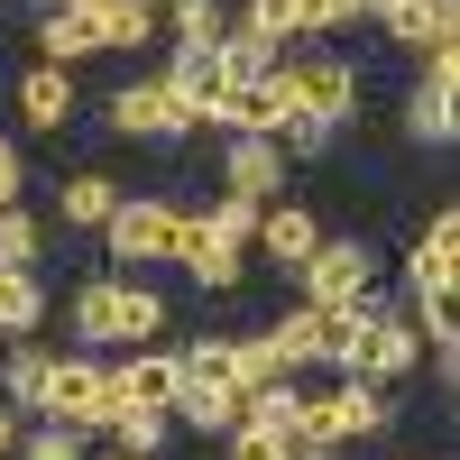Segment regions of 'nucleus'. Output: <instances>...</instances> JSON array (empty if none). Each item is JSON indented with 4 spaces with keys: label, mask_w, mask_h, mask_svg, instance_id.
Wrapping results in <instances>:
<instances>
[{
    "label": "nucleus",
    "mask_w": 460,
    "mask_h": 460,
    "mask_svg": "<svg viewBox=\"0 0 460 460\" xmlns=\"http://www.w3.org/2000/svg\"><path fill=\"white\" fill-rule=\"evenodd\" d=\"M323 368L350 377V387H396V377L414 368V314H396L387 295H368V304H350V314H332Z\"/></svg>",
    "instance_id": "1"
},
{
    "label": "nucleus",
    "mask_w": 460,
    "mask_h": 460,
    "mask_svg": "<svg viewBox=\"0 0 460 460\" xmlns=\"http://www.w3.org/2000/svg\"><path fill=\"white\" fill-rule=\"evenodd\" d=\"M65 323H74L84 350H147V341L166 332V295H147L138 277H93Z\"/></svg>",
    "instance_id": "2"
},
{
    "label": "nucleus",
    "mask_w": 460,
    "mask_h": 460,
    "mask_svg": "<svg viewBox=\"0 0 460 460\" xmlns=\"http://www.w3.org/2000/svg\"><path fill=\"white\" fill-rule=\"evenodd\" d=\"M387 387H350V377H332V387H295V424L286 442L295 451H350L368 433H387Z\"/></svg>",
    "instance_id": "3"
},
{
    "label": "nucleus",
    "mask_w": 460,
    "mask_h": 460,
    "mask_svg": "<svg viewBox=\"0 0 460 460\" xmlns=\"http://www.w3.org/2000/svg\"><path fill=\"white\" fill-rule=\"evenodd\" d=\"M37 414H47V424H74V433H111V424H120L111 368H102L93 350H56V368H47V396H37Z\"/></svg>",
    "instance_id": "4"
},
{
    "label": "nucleus",
    "mask_w": 460,
    "mask_h": 460,
    "mask_svg": "<svg viewBox=\"0 0 460 460\" xmlns=\"http://www.w3.org/2000/svg\"><path fill=\"white\" fill-rule=\"evenodd\" d=\"M277 93H286V111L295 120H323V129H341V120H359V65L350 56H295V65H277Z\"/></svg>",
    "instance_id": "5"
},
{
    "label": "nucleus",
    "mask_w": 460,
    "mask_h": 460,
    "mask_svg": "<svg viewBox=\"0 0 460 460\" xmlns=\"http://www.w3.org/2000/svg\"><path fill=\"white\" fill-rule=\"evenodd\" d=\"M295 304H314V314H350V304H368L377 295V249L368 240H323L314 258L295 267Z\"/></svg>",
    "instance_id": "6"
},
{
    "label": "nucleus",
    "mask_w": 460,
    "mask_h": 460,
    "mask_svg": "<svg viewBox=\"0 0 460 460\" xmlns=\"http://www.w3.org/2000/svg\"><path fill=\"white\" fill-rule=\"evenodd\" d=\"M175 230H184V203H166V194H120L111 221H102V249L120 258V267H166V258H175Z\"/></svg>",
    "instance_id": "7"
},
{
    "label": "nucleus",
    "mask_w": 460,
    "mask_h": 460,
    "mask_svg": "<svg viewBox=\"0 0 460 460\" xmlns=\"http://www.w3.org/2000/svg\"><path fill=\"white\" fill-rule=\"evenodd\" d=\"M111 129H120V138H157V147H175V138H194L203 120L166 93V74H129V84L111 93Z\"/></svg>",
    "instance_id": "8"
},
{
    "label": "nucleus",
    "mask_w": 460,
    "mask_h": 460,
    "mask_svg": "<svg viewBox=\"0 0 460 460\" xmlns=\"http://www.w3.org/2000/svg\"><path fill=\"white\" fill-rule=\"evenodd\" d=\"M277 184H286L277 138H230V157H221V194H230V203L267 212V203H277Z\"/></svg>",
    "instance_id": "9"
},
{
    "label": "nucleus",
    "mask_w": 460,
    "mask_h": 460,
    "mask_svg": "<svg viewBox=\"0 0 460 460\" xmlns=\"http://www.w3.org/2000/svg\"><path fill=\"white\" fill-rule=\"evenodd\" d=\"M377 28H387L396 37V47H460V0H377V10H368Z\"/></svg>",
    "instance_id": "10"
},
{
    "label": "nucleus",
    "mask_w": 460,
    "mask_h": 460,
    "mask_svg": "<svg viewBox=\"0 0 460 460\" xmlns=\"http://www.w3.org/2000/svg\"><path fill=\"white\" fill-rule=\"evenodd\" d=\"M175 267H184V277H194V286H240L249 277V249H230V240H212V230H203V212H184V230H175Z\"/></svg>",
    "instance_id": "11"
},
{
    "label": "nucleus",
    "mask_w": 460,
    "mask_h": 460,
    "mask_svg": "<svg viewBox=\"0 0 460 460\" xmlns=\"http://www.w3.org/2000/svg\"><path fill=\"white\" fill-rule=\"evenodd\" d=\"M323 240H332V230L304 212V203H267V212H258V258H267V267H286V277H295V267L314 258Z\"/></svg>",
    "instance_id": "12"
},
{
    "label": "nucleus",
    "mask_w": 460,
    "mask_h": 460,
    "mask_svg": "<svg viewBox=\"0 0 460 460\" xmlns=\"http://www.w3.org/2000/svg\"><path fill=\"white\" fill-rule=\"evenodd\" d=\"M175 387H184V368H175V350H157V341H147V350H129L120 368H111V396H120V405H147V414H166Z\"/></svg>",
    "instance_id": "13"
},
{
    "label": "nucleus",
    "mask_w": 460,
    "mask_h": 460,
    "mask_svg": "<svg viewBox=\"0 0 460 460\" xmlns=\"http://www.w3.org/2000/svg\"><path fill=\"white\" fill-rule=\"evenodd\" d=\"M323 341H332V314H314V304H295V314H277V332H267V350H277L286 377H314L323 368Z\"/></svg>",
    "instance_id": "14"
},
{
    "label": "nucleus",
    "mask_w": 460,
    "mask_h": 460,
    "mask_svg": "<svg viewBox=\"0 0 460 460\" xmlns=\"http://www.w3.org/2000/svg\"><path fill=\"white\" fill-rule=\"evenodd\" d=\"M286 120H295V111H286L277 84H258V93H221V102H212V129H230V138H277Z\"/></svg>",
    "instance_id": "15"
},
{
    "label": "nucleus",
    "mask_w": 460,
    "mask_h": 460,
    "mask_svg": "<svg viewBox=\"0 0 460 460\" xmlns=\"http://www.w3.org/2000/svg\"><path fill=\"white\" fill-rule=\"evenodd\" d=\"M166 414H175L184 433H240V387H212V377H184Z\"/></svg>",
    "instance_id": "16"
},
{
    "label": "nucleus",
    "mask_w": 460,
    "mask_h": 460,
    "mask_svg": "<svg viewBox=\"0 0 460 460\" xmlns=\"http://www.w3.org/2000/svg\"><path fill=\"white\" fill-rule=\"evenodd\" d=\"M19 120L28 129H65L74 120V74L65 65H28L19 74Z\"/></svg>",
    "instance_id": "17"
},
{
    "label": "nucleus",
    "mask_w": 460,
    "mask_h": 460,
    "mask_svg": "<svg viewBox=\"0 0 460 460\" xmlns=\"http://www.w3.org/2000/svg\"><path fill=\"white\" fill-rule=\"evenodd\" d=\"M47 368H56V350H47V341H10V350H0V405H28L37 414V396H47Z\"/></svg>",
    "instance_id": "18"
},
{
    "label": "nucleus",
    "mask_w": 460,
    "mask_h": 460,
    "mask_svg": "<svg viewBox=\"0 0 460 460\" xmlns=\"http://www.w3.org/2000/svg\"><path fill=\"white\" fill-rule=\"evenodd\" d=\"M37 19V65H84V56H102V37H93V19H74V10H28Z\"/></svg>",
    "instance_id": "19"
},
{
    "label": "nucleus",
    "mask_w": 460,
    "mask_h": 460,
    "mask_svg": "<svg viewBox=\"0 0 460 460\" xmlns=\"http://www.w3.org/2000/svg\"><path fill=\"white\" fill-rule=\"evenodd\" d=\"M166 28H175L184 56H212L230 37V0H166Z\"/></svg>",
    "instance_id": "20"
},
{
    "label": "nucleus",
    "mask_w": 460,
    "mask_h": 460,
    "mask_svg": "<svg viewBox=\"0 0 460 460\" xmlns=\"http://www.w3.org/2000/svg\"><path fill=\"white\" fill-rule=\"evenodd\" d=\"M166 93H175L184 111H194V120H212V102H221V47H212V56H184V47H175V65H166Z\"/></svg>",
    "instance_id": "21"
},
{
    "label": "nucleus",
    "mask_w": 460,
    "mask_h": 460,
    "mask_svg": "<svg viewBox=\"0 0 460 460\" xmlns=\"http://www.w3.org/2000/svg\"><path fill=\"white\" fill-rule=\"evenodd\" d=\"M111 203H120V184L84 166V175H74L65 194H56V221H65V230H102V221H111Z\"/></svg>",
    "instance_id": "22"
},
{
    "label": "nucleus",
    "mask_w": 460,
    "mask_h": 460,
    "mask_svg": "<svg viewBox=\"0 0 460 460\" xmlns=\"http://www.w3.org/2000/svg\"><path fill=\"white\" fill-rule=\"evenodd\" d=\"M166 28V10H147V0H120L111 19H93V37H102V56H138L147 37Z\"/></svg>",
    "instance_id": "23"
},
{
    "label": "nucleus",
    "mask_w": 460,
    "mask_h": 460,
    "mask_svg": "<svg viewBox=\"0 0 460 460\" xmlns=\"http://www.w3.org/2000/svg\"><path fill=\"white\" fill-rule=\"evenodd\" d=\"M258 84H277V56H267L258 37L230 28V37H221V93H258Z\"/></svg>",
    "instance_id": "24"
},
{
    "label": "nucleus",
    "mask_w": 460,
    "mask_h": 460,
    "mask_svg": "<svg viewBox=\"0 0 460 460\" xmlns=\"http://www.w3.org/2000/svg\"><path fill=\"white\" fill-rule=\"evenodd\" d=\"M37 258H47V230L10 203V212H0V277H37Z\"/></svg>",
    "instance_id": "25"
},
{
    "label": "nucleus",
    "mask_w": 460,
    "mask_h": 460,
    "mask_svg": "<svg viewBox=\"0 0 460 460\" xmlns=\"http://www.w3.org/2000/svg\"><path fill=\"white\" fill-rule=\"evenodd\" d=\"M37 314H47V295H37V277H0V341H28Z\"/></svg>",
    "instance_id": "26"
},
{
    "label": "nucleus",
    "mask_w": 460,
    "mask_h": 460,
    "mask_svg": "<svg viewBox=\"0 0 460 460\" xmlns=\"http://www.w3.org/2000/svg\"><path fill=\"white\" fill-rule=\"evenodd\" d=\"M111 433H120V451H129V460H157V451H166V433H175V414L120 405V424H111Z\"/></svg>",
    "instance_id": "27"
},
{
    "label": "nucleus",
    "mask_w": 460,
    "mask_h": 460,
    "mask_svg": "<svg viewBox=\"0 0 460 460\" xmlns=\"http://www.w3.org/2000/svg\"><path fill=\"white\" fill-rule=\"evenodd\" d=\"M84 442H93V433H74V424H37V433L10 442V460H93Z\"/></svg>",
    "instance_id": "28"
},
{
    "label": "nucleus",
    "mask_w": 460,
    "mask_h": 460,
    "mask_svg": "<svg viewBox=\"0 0 460 460\" xmlns=\"http://www.w3.org/2000/svg\"><path fill=\"white\" fill-rule=\"evenodd\" d=\"M323 147H332V129H323V120H286V129H277V157H295V166H314Z\"/></svg>",
    "instance_id": "29"
},
{
    "label": "nucleus",
    "mask_w": 460,
    "mask_h": 460,
    "mask_svg": "<svg viewBox=\"0 0 460 460\" xmlns=\"http://www.w3.org/2000/svg\"><path fill=\"white\" fill-rule=\"evenodd\" d=\"M221 442H230V460H295V442H286V433H258V424L221 433Z\"/></svg>",
    "instance_id": "30"
},
{
    "label": "nucleus",
    "mask_w": 460,
    "mask_h": 460,
    "mask_svg": "<svg viewBox=\"0 0 460 460\" xmlns=\"http://www.w3.org/2000/svg\"><path fill=\"white\" fill-rule=\"evenodd\" d=\"M19 184H28V166H19V147H10V138H0V212H10V203H19Z\"/></svg>",
    "instance_id": "31"
},
{
    "label": "nucleus",
    "mask_w": 460,
    "mask_h": 460,
    "mask_svg": "<svg viewBox=\"0 0 460 460\" xmlns=\"http://www.w3.org/2000/svg\"><path fill=\"white\" fill-rule=\"evenodd\" d=\"M56 10H74V19H111L120 0H56Z\"/></svg>",
    "instance_id": "32"
},
{
    "label": "nucleus",
    "mask_w": 460,
    "mask_h": 460,
    "mask_svg": "<svg viewBox=\"0 0 460 460\" xmlns=\"http://www.w3.org/2000/svg\"><path fill=\"white\" fill-rule=\"evenodd\" d=\"M10 442H19V405H0V460H10Z\"/></svg>",
    "instance_id": "33"
},
{
    "label": "nucleus",
    "mask_w": 460,
    "mask_h": 460,
    "mask_svg": "<svg viewBox=\"0 0 460 460\" xmlns=\"http://www.w3.org/2000/svg\"><path fill=\"white\" fill-rule=\"evenodd\" d=\"M350 10H359V19H368V10H377V0H350Z\"/></svg>",
    "instance_id": "34"
},
{
    "label": "nucleus",
    "mask_w": 460,
    "mask_h": 460,
    "mask_svg": "<svg viewBox=\"0 0 460 460\" xmlns=\"http://www.w3.org/2000/svg\"><path fill=\"white\" fill-rule=\"evenodd\" d=\"M147 10H166V0H147Z\"/></svg>",
    "instance_id": "35"
},
{
    "label": "nucleus",
    "mask_w": 460,
    "mask_h": 460,
    "mask_svg": "<svg viewBox=\"0 0 460 460\" xmlns=\"http://www.w3.org/2000/svg\"><path fill=\"white\" fill-rule=\"evenodd\" d=\"M111 460H129V451H111Z\"/></svg>",
    "instance_id": "36"
}]
</instances>
